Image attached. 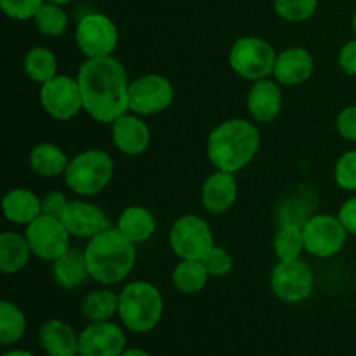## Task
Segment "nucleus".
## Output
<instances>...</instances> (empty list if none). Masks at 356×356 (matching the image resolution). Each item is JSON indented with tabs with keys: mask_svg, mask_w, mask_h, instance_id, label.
Segmentation results:
<instances>
[{
	"mask_svg": "<svg viewBox=\"0 0 356 356\" xmlns=\"http://www.w3.org/2000/svg\"><path fill=\"white\" fill-rule=\"evenodd\" d=\"M26 334V315L16 302L3 299L0 302V344L14 346Z\"/></svg>",
	"mask_w": 356,
	"mask_h": 356,
	"instance_id": "c85d7f7f",
	"label": "nucleus"
},
{
	"mask_svg": "<svg viewBox=\"0 0 356 356\" xmlns=\"http://www.w3.org/2000/svg\"><path fill=\"white\" fill-rule=\"evenodd\" d=\"M211 278H225L233 271V257L225 247L214 245L202 259Z\"/></svg>",
	"mask_w": 356,
	"mask_h": 356,
	"instance_id": "72a5a7b5",
	"label": "nucleus"
},
{
	"mask_svg": "<svg viewBox=\"0 0 356 356\" xmlns=\"http://www.w3.org/2000/svg\"><path fill=\"white\" fill-rule=\"evenodd\" d=\"M33 23L35 28H37L42 35L56 38L65 35V31L68 30L70 17L68 13L65 10V6L45 2L44 6L38 9V13L35 14Z\"/></svg>",
	"mask_w": 356,
	"mask_h": 356,
	"instance_id": "7c9ffc66",
	"label": "nucleus"
},
{
	"mask_svg": "<svg viewBox=\"0 0 356 356\" xmlns=\"http://www.w3.org/2000/svg\"><path fill=\"white\" fill-rule=\"evenodd\" d=\"M31 256L33 252L24 233H0V270L3 275L19 273L28 266Z\"/></svg>",
	"mask_w": 356,
	"mask_h": 356,
	"instance_id": "393cba45",
	"label": "nucleus"
},
{
	"mask_svg": "<svg viewBox=\"0 0 356 356\" xmlns=\"http://www.w3.org/2000/svg\"><path fill=\"white\" fill-rule=\"evenodd\" d=\"M45 0H0L3 14L14 21L33 19Z\"/></svg>",
	"mask_w": 356,
	"mask_h": 356,
	"instance_id": "f704fd0d",
	"label": "nucleus"
},
{
	"mask_svg": "<svg viewBox=\"0 0 356 356\" xmlns=\"http://www.w3.org/2000/svg\"><path fill=\"white\" fill-rule=\"evenodd\" d=\"M45 2H52V3H59V6H68V3L75 2V0H45Z\"/></svg>",
	"mask_w": 356,
	"mask_h": 356,
	"instance_id": "79ce46f5",
	"label": "nucleus"
},
{
	"mask_svg": "<svg viewBox=\"0 0 356 356\" xmlns=\"http://www.w3.org/2000/svg\"><path fill=\"white\" fill-rule=\"evenodd\" d=\"M169 245L179 259L202 261L216 245L211 225L200 216H179L170 226Z\"/></svg>",
	"mask_w": 356,
	"mask_h": 356,
	"instance_id": "0eeeda50",
	"label": "nucleus"
},
{
	"mask_svg": "<svg viewBox=\"0 0 356 356\" xmlns=\"http://www.w3.org/2000/svg\"><path fill=\"white\" fill-rule=\"evenodd\" d=\"M38 344L47 356H80V334L61 318H51L42 323Z\"/></svg>",
	"mask_w": 356,
	"mask_h": 356,
	"instance_id": "aec40b11",
	"label": "nucleus"
},
{
	"mask_svg": "<svg viewBox=\"0 0 356 356\" xmlns=\"http://www.w3.org/2000/svg\"><path fill=\"white\" fill-rule=\"evenodd\" d=\"M334 181L341 190L356 191V149L343 153L334 165Z\"/></svg>",
	"mask_w": 356,
	"mask_h": 356,
	"instance_id": "473e14b6",
	"label": "nucleus"
},
{
	"mask_svg": "<svg viewBox=\"0 0 356 356\" xmlns=\"http://www.w3.org/2000/svg\"><path fill=\"white\" fill-rule=\"evenodd\" d=\"M273 250L278 261L301 259L302 252H306L302 225H296V222L280 225L273 236Z\"/></svg>",
	"mask_w": 356,
	"mask_h": 356,
	"instance_id": "cd10ccee",
	"label": "nucleus"
},
{
	"mask_svg": "<svg viewBox=\"0 0 356 356\" xmlns=\"http://www.w3.org/2000/svg\"><path fill=\"white\" fill-rule=\"evenodd\" d=\"M163 298L156 285L146 280L129 282L118 292V320L125 330L148 334L160 323Z\"/></svg>",
	"mask_w": 356,
	"mask_h": 356,
	"instance_id": "20e7f679",
	"label": "nucleus"
},
{
	"mask_svg": "<svg viewBox=\"0 0 356 356\" xmlns=\"http://www.w3.org/2000/svg\"><path fill=\"white\" fill-rule=\"evenodd\" d=\"M273 9L287 23H305L318 9V0H273Z\"/></svg>",
	"mask_w": 356,
	"mask_h": 356,
	"instance_id": "2f4dec72",
	"label": "nucleus"
},
{
	"mask_svg": "<svg viewBox=\"0 0 356 356\" xmlns=\"http://www.w3.org/2000/svg\"><path fill=\"white\" fill-rule=\"evenodd\" d=\"M70 159L61 146L54 145V143H38L31 148L30 155H28V165L33 170L37 176L40 177H51L65 176L66 169H68Z\"/></svg>",
	"mask_w": 356,
	"mask_h": 356,
	"instance_id": "b1692460",
	"label": "nucleus"
},
{
	"mask_svg": "<svg viewBox=\"0 0 356 356\" xmlns=\"http://www.w3.org/2000/svg\"><path fill=\"white\" fill-rule=\"evenodd\" d=\"M90 280L104 287L122 284L132 273L138 259L136 243L125 238L117 226L87 240L83 249Z\"/></svg>",
	"mask_w": 356,
	"mask_h": 356,
	"instance_id": "7ed1b4c3",
	"label": "nucleus"
},
{
	"mask_svg": "<svg viewBox=\"0 0 356 356\" xmlns=\"http://www.w3.org/2000/svg\"><path fill=\"white\" fill-rule=\"evenodd\" d=\"M59 219L68 229L70 235L80 240H90L103 233L104 229L111 228L106 212L99 205L82 197L76 198V200H70Z\"/></svg>",
	"mask_w": 356,
	"mask_h": 356,
	"instance_id": "2eb2a0df",
	"label": "nucleus"
},
{
	"mask_svg": "<svg viewBox=\"0 0 356 356\" xmlns=\"http://www.w3.org/2000/svg\"><path fill=\"white\" fill-rule=\"evenodd\" d=\"M75 42L87 59L113 56L118 45L117 24L106 14H83L75 26Z\"/></svg>",
	"mask_w": 356,
	"mask_h": 356,
	"instance_id": "1a4fd4ad",
	"label": "nucleus"
},
{
	"mask_svg": "<svg viewBox=\"0 0 356 356\" xmlns=\"http://www.w3.org/2000/svg\"><path fill=\"white\" fill-rule=\"evenodd\" d=\"M51 273L56 284L65 291H76L87 280H90L83 250L72 249V247L63 256L52 261Z\"/></svg>",
	"mask_w": 356,
	"mask_h": 356,
	"instance_id": "4be33fe9",
	"label": "nucleus"
},
{
	"mask_svg": "<svg viewBox=\"0 0 356 356\" xmlns=\"http://www.w3.org/2000/svg\"><path fill=\"white\" fill-rule=\"evenodd\" d=\"M3 218L16 226H28L42 214V198L28 188H13L2 198Z\"/></svg>",
	"mask_w": 356,
	"mask_h": 356,
	"instance_id": "412c9836",
	"label": "nucleus"
},
{
	"mask_svg": "<svg viewBox=\"0 0 356 356\" xmlns=\"http://www.w3.org/2000/svg\"><path fill=\"white\" fill-rule=\"evenodd\" d=\"M277 54L273 45L261 37L247 35L233 42L228 54L229 68L245 80L270 79L273 76Z\"/></svg>",
	"mask_w": 356,
	"mask_h": 356,
	"instance_id": "423d86ee",
	"label": "nucleus"
},
{
	"mask_svg": "<svg viewBox=\"0 0 356 356\" xmlns=\"http://www.w3.org/2000/svg\"><path fill=\"white\" fill-rule=\"evenodd\" d=\"M315 72V58L305 47H287L277 54L273 68V79L280 86L296 87L302 86L312 79Z\"/></svg>",
	"mask_w": 356,
	"mask_h": 356,
	"instance_id": "a211bd4d",
	"label": "nucleus"
},
{
	"mask_svg": "<svg viewBox=\"0 0 356 356\" xmlns=\"http://www.w3.org/2000/svg\"><path fill=\"white\" fill-rule=\"evenodd\" d=\"M247 111L250 118L259 124H270L280 115L284 106V94L282 86L270 76V79H261L250 83L247 90Z\"/></svg>",
	"mask_w": 356,
	"mask_h": 356,
	"instance_id": "f3484780",
	"label": "nucleus"
},
{
	"mask_svg": "<svg viewBox=\"0 0 356 356\" xmlns=\"http://www.w3.org/2000/svg\"><path fill=\"white\" fill-rule=\"evenodd\" d=\"M172 82L167 76L159 73L138 76L132 80L129 87V111L139 117H153L167 108H170L174 101Z\"/></svg>",
	"mask_w": 356,
	"mask_h": 356,
	"instance_id": "9b49d317",
	"label": "nucleus"
},
{
	"mask_svg": "<svg viewBox=\"0 0 356 356\" xmlns=\"http://www.w3.org/2000/svg\"><path fill=\"white\" fill-rule=\"evenodd\" d=\"M337 63H339V68L346 75L356 76V38L346 42L341 47L339 56H337Z\"/></svg>",
	"mask_w": 356,
	"mask_h": 356,
	"instance_id": "4c0bfd02",
	"label": "nucleus"
},
{
	"mask_svg": "<svg viewBox=\"0 0 356 356\" xmlns=\"http://www.w3.org/2000/svg\"><path fill=\"white\" fill-rule=\"evenodd\" d=\"M336 129L346 141L356 143V104L343 108L336 118Z\"/></svg>",
	"mask_w": 356,
	"mask_h": 356,
	"instance_id": "c9c22d12",
	"label": "nucleus"
},
{
	"mask_svg": "<svg viewBox=\"0 0 356 356\" xmlns=\"http://www.w3.org/2000/svg\"><path fill=\"white\" fill-rule=\"evenodd\" d=\"M111 141L127 156H138L152 145V131L143 117L127 111L111 124Z\"/></svg>",
	"mask_w": 356,
	"mask_h": 356,
	"instance_id": "dca6fc26",
	"label": "nucleus"
},
{
	"mask_svg": "<svg viewBox=\"0 0 356 356\" xmlns=\"http://www.w3.org/2000/svg\"><path fill=\"white\" fill-rule=\"evenodd\" d=\"M120 356H152L146 350H141V348H127Z\"/></svg>",
	"mask_w": 356,
	"mask_h": 356,
	"instance_id": "ea45409f",
	"label": "nucleus"
},
{
	"mask_svg": "<svg viewBox=\"0 0 356 356\" xmlns=\"http://www.w3.org/2000/svg\"><path fill=\"white\" fill-rule=\"evenodd\" d=\"M117 228L125 238L139 245V243L148 242L155 235L156 219L149 209L143 207V205H129L118 216Z\"/></svg>",
	"mask_w": 356,
	"mask_h": 356,
	"instance_id": "5701e85b",
	"label": "nucleus"
},
{
	"mask_svg": "<svg viewBox=\"0 0 356 356\" xmlns=\"http://www.w3.org/2000/svg\"><path fill=\"white\" fill-rule=\"evenodd\" d=\"M23 72L31 82L42 86L58 75V56L44 45L31 47L23 58Z\"/></svg>",
	"mask_w": 356,
	"mask_h": 356,
	"instance_id": "bb28decb",
	"label": "nucleus"
},
{
	"mask_svg": "<svg viewBox=\"0 0 356 356\" xmlns=\"http://www.w3.org/2000/svg\"><path fill=\"white\" fill-rule=\"evenodd\" d=\"M80 312L90 323L113 320V316L118 315V292L104 285L87 292L80 305Z\"/></svg>",
	"mask_w": 356,
	"mask_h": 356,
	"instance_id": "a878e982",
	"label": "nucleus"
},
{
	"mask_svg": "<svg viewBox=\"0 0 356 356\" xmlns=\"http://www.w3.org/2000/svg\"><path fill=\"white\" fill-rule=\"evenodd\" d=\"M302 233L306 252L320 259L337 256L350 235L341 219L332 214H312L302 225Z\"/></svg>",
	"mask_w": 356,
	"mask_h": 356,
	"instance_id": "f8f14e48",
	"label": "nucleus"
},
{
	"mask_svg": "<svg viewBox=\"0 0 356 356\" xmlns=\"http://www.w3.org/2000/svg\"><path fill=\"white\" fill-rule=\"evenodd\" d=\"M24 236L30 243L33 256L49 263L56 261L70 249L72 238L61 219L47 214H40L33 222L24 226Z\"/></svg>",
	"mask_w": 356,
	"mask_h": 356,
	"instance_id": "ddd939ff",
	"label": "nucleus"
},
{
	"mask_svg": "<svg viewBox=\"0 0 356 356\" xmlns=\"http://www.w3.org/2000/svg\"><path fill=\"white\" fill-rule=\"evenodd\" d=\"M127 350V334L122 323L89 322L80 332V356H120Z\"/></svg>",
	"mask_w": 356,
	"mask_h": 356,
	"instance_id": "4468645a",
	"label": "nucleus"
},
{
	"mask_svg": "<svg viewBox=\"0 0 356 356\" xmlns=\"http://www.w3.org/2000/svg\"><path fill=\"white\" fill-rule=\"evenodd\" d=\"M115 176V162L104 149L90 148L70 159L65 183L75 195L90 198L110 186Z\"/></svg>",
	"mask_w": 356,
	"mask_h": 356,
	"instance_id": "39448f33",
	"label": "nucleus"
},
{
	"mask_svg": "<svg viewBox=\"0 0 356 356\" xmlns=\"http://www.w3.org/2000/svg\"><path fill=\"white\" fill-rule=\"evenodd\" d=\"M236 198H238V183L235 174L216 169L202 184L200 200L209 214H225L235 205Z\"/></svg>",
	"mask_w": 356,
	"mask_h": 356,
	"instance_id": "6ab92c4d",
	"label": "nucleus"
},
{
	"mask_svg": "<svg viewBox=\"0 0 356 356\" xmlns=\"http://www.w3.org/2000/svg\"><path fill=\"white\" fill-rule=\"evenodd\" d=\"M353 30H355V35H356V10H355V14H353Z\"/></svg>",
	"mask_w": 356,
	"mask_h": 356,
	"instance_id": "37998d69",
	"label": "nucleus"
},
{
	"mask_svg": "<svg viewBox=\"0 0 356 356\" xmlns=\"http://www.w3.org/2000/svg\"><path fill=\"white\" fill-rule=\"evenodd\" d=\"M68 197L63 191L52 190L42 197V214L52 216V218H61L68 205Z\"/></svg>",
	"mask_w": 356,
	"mask_h": 356,
	"instance_id": "e433bc0d",
	"label": "nucleus"
},
{
	"mask_svg": "<svg viewBox=\"0 0 356 356\" xmlns=\"http://www.w3.org/2000/svg\"><path fill=\"white\" fill-rule=\"evenodd\" d=\"M337 218L341 219V222L348 229V233L356 236V195L348 198L346 202H343V205L339 207V212H337Z\"/></svg>",
	"mask_w": 356,
	"mask_h": 356,
	"instance_id": "58836bf2",
	"label": "nucleus"
},
{
	"mask_svg": "<svg viewBox=\"0 0 356 356\" xmlns=\"http://www.w3.org/2000/svg\"><path fill=\"white\" fill-rule=\"evenodd\" d=\"M261 148V132L247 118H229L211 131L207 159L214 169L236 174L245 169Z\"/></svg>",
	"mask_w": 356,
	"mask_h": 356,
	"instance_id": "f03ea898",
	"label": "nucleus"
},
{
	"mask_svg": "<svg viewBox=\"0 0 356 356\" xmlns=\"http://www.w3.org/2000/svg\"><path fill=\"white\" fill-rule=\"evenodd\" d=\"M209 273L202 261L181 259L172 270V284L183 294H198L209 282Z\"/></svg>",
	"mask_w": 356,
	"mask_h": 356,
	"instance_id": "c756f323",
	"label": "nucleus"
},
{
	"mask_svg": "<svg viewBox=\"0 0 356 356\" xmlns=\"http://www.w3.org/2000/svg\"><path fill=\"white\" fill-rule=\"evenodd\" d=\"M83 111L99 124L111 125L129 111L127 70L113 56L86 59L76 73Z\"/></svg>",
	"mask_w": 356,
	"mask_h": 356,
	"instance_id": "f257e3e1",
	"label": "nucleus"
},
{
	"mask_svg": "<svg viewBox=\"0 0 356 356\" xmlns=\"http://www.w3.org/2000/svg\"><path fill=\"white\" fill-rule=\"evenodd\" d=\"M2 356H37V355H33L28 350H9V351H3Z\"/></svg>",
	"mask_w": 356,
	"mask_h": 356,
	"instance_id": "a19ab883",
	"label": "nucleus"
},
{
	"mask_svg": "<svg viewBox=\"0 0 356 356\" xmlns=\"http://www.w3.org/2000/svg\"><path fill=\"white\" fill-rule=\"evenodd\" d=\"M40 106L51 118L68 122L83 111L82 92L76 76L58 73L54 79L42 83L38 90Z\"/></svg>",
	"mask_w": 356,
	"mask_h": 356,
	"instance_id": "9d476101",
	"label": "nucleus"
},
{
	"mask_svg": "<svg viewBox=\"0 0 356 356\" xmlns=\"http://www.w3.org/2000/svg\"><path fill=\"white\" fill-rule=\"evenodd\" d=\"M275 298L287 305H299L313 294L315 273L305 259L278 261L270 277Z\"/></svg>",
	"mask_w": 356,
	"mask_h": 356,
	"instance_id": "6e6552de",
	"label": "nucleus"
}]
</instances>
